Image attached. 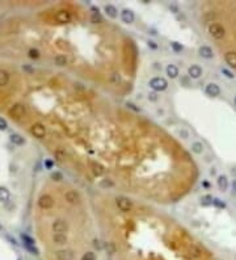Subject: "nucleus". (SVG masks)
<instances>
[{"label": "nucleus", "mask_w": 236, "mask_h": 260, "mask_svg": "<svg viewBox=\"0 0 236 260\" xmlns=\"http://www.w3.org/2000/svg\"><path fill=\"white\" fill-rule=\"evenodd\" d=\"M148 85H149V88H151L152 91L163 92V91H165L168 88V81H167V79H164L161 76H155V78H152L151 80H149Z\"/></svg>", "instance_id": "obj_1"}, {"label": "nucleus", "mask_w": 236, "mask_h": 260, "mask_svg": "<svg viewBox=\"0 0 236 260\" xmlns=\"http://www.w3.org/2000/svg\"><path fill=\"white\" fill-rule=\"evenodd\" d=\"M209 33L211 34L212 38L215 39H223L226 37V29L224 26L219 22H212L209 25Z\"/></svg>", "instance_id": "obj_2"}, {"label": "nucleus", "mask_w": 236, "mask_h": 260, "mask_svg": "<svg viewBox=\"0 0 236 260\" xmlns=\"http://www.w3.org/2000/svg\"><path fill=\"white\" fill-rule=\"evenodd\" d=\"M51 229L54 231V234H66L70 229V225L67 221L64 219H55L54 222L51 223Z\"/></svg>", "instance_id": "obj_3"}, {"label": "nucleus", "mask_w": 236, "mask_h": 260, "mask_svg": "<svg viewBox=\"0 0 236 260\" xmlns=\"http://www.w3.org/2000/svg\"><path fill=\"white\" fill-rule=\"evenodd\" d=\"M55 259L56 260H75V251L70 248H63V250H56L55 251Z\"/></svg>", "instance_id": "obj_4"}, {"label": "nucleus", "mask_w": 236, "mask_h": 260, "mask_svg": "<svg viewBox=\"0 0 236 260\" xmlns=\"http://www.w3.org/2000/svg\"><path fill=\"white\" fill-rule=\"evenodd\" d=\"M115 204H117L118 209L121 210V212L127 213V212H130V210L132 209L131 200H129L127 197H125V196H118L117 199H115Z\"/></svg>", "instance_id": "obj_5"}, {"label": "nucleus", "mask_w": 236, "mask_h": 260, "mask_svg": "<svg viewBox=\"0 0 236 260\" xmlns=\"http://www.w3.org/2000/svg\"><path fill=\"white\" fill-rule=\"evenodd\" d=\"M30 133H32L36 138H38V139H44V138L46 137V127H45L42 124L36 122V124L32 126Z\"/></svg>", "instance_id": "obj_6"}, {"label": "nucleus", "mask_w": 236, "mask_h": 260, "mask_svg": "<svg viewBox=\"0 0 236 260\" xmlns=\"http://www.w3.org/2000/svg\"><path fill=\"white\" fill-rule=\"evenodd\" d=\"M38 205L42 209H51L54 206V199L50 195H42L38 199Z\"/></svg>", "instance_id": "obj_7"}, {"label": "nucleus", "mask_w": 236, "mask_h": 260, "mask_svg": "<svg viewBox=\"0 0 236 260\" xmlns=\"http://www.w3.org/2000/svg\"><path fill=\"white\" fill-rule=\"evenodd\" d=\"M25 112H26V109H25L24 105H21V104H16V105H13V107L11 108V110H9V114L12 116V118L20 120L21 117H24Z\"/></svg>", "instance_id": "obj_8"}, {"label": "nucleus", "mask_w": 236, "mask_h": 260, "mask_svg": "<svg viewBox=\"0 0 236 260\" xmlns=\"http://www.w3.org/2000/svg\"><path fill=\"white\" fill-rule=\"evenodd\" d=\"M64 200L67 201L68 204H71V205H75V204H78L80 201V195H79L76 190L71 189V190H67L64 195Z\"/></svg>", "instance_id": "obj_9"}, {"label": "nucleus", "mask_w": 236, "mask_h": 260, "mask_svg": "<svg viewBox=\"0 0 236 260\" xmlns=\"http://www.w3.org/2000/svg\"><path fill=\"white\" fill-rule=\"evenodd\" d=\"M202 67L198 64H192L190 67L188 68V76L190 79H199L202 76Z\"/></svg>", "instance_id": "obj_10"}, {"label": "nucleus", "mask_w": 236, "mask_h": 260, "mask_svg": "<svg viewBox=\"0 0 236 260\" xmlns=\"http://www.w3.org/2000/svg\"><path fill=\"white\" fill-rule=\"evenodd\" d=\"M205 91H206V93L211 97H217L220 95V87H219L217 83H209L206 85Z\"/></svg>", "instance_id": "obj_11"}, {"label": "nucleus", "mask_w": 236, "mask_h": 260, "mask_svg": "<svg viewBox=\"0 0 236 260\" xmlns=\"http://www.w3.org/2000/svg\"><path fill=\"white\" fill-rule=\"evenodd\" d=\"M121 20L125 22V24H131V22H134V20H135L134 12H132L131 9H127V8L122 9V12H121Z\"/></svg>", "instance_id": "obj_12"}, {"label": "nucleus", "mask_w": 236, "mask_h": 260, "mask_svg": "<svg viewBox=\"0 0 236 260\" xmlns=\"http://www.w3.org/2000/svg\"><path fill=\"white\" fill-rule=\"evenodd\" d=\"M54 19H55V21L61 22V24L70 22V21H71V13L67 12V11H59V12L55 13Z\"/></svg>", "instance_id": "obj_13"}, {"label": "nucleus", "mask_w": 236, "mask_h": 260, "mask_svg": "<svg viewBox=\"0 0 236 260\" xmlns=\"http://www.w3.org/2000/svg\"><path fill=\"white\" fill-rule=\"evenodd\" d=\"M198 54L201 55L202 58H205V59L214 58V51H212V49L210 47V46H207V45H202L201 47L198 49Z\"/></svg>", "instance_id": "obj_14"}, {"label": "nucleus", "mask_w": 236, "mask_h": 260, "mask_svg": "<svg viewBox=\"0 0 236 260\" xmlns=\"http://www.w3.org/2000/svg\"><path fill=\"white\" fill-rule=\"evenodd\" d=\"M224 61L231 68H236V51H227L224 53Z\"/></svg>", "instance_id": "obj_15"}, {"label": "nucleus", "mask_w": 236, "mask_h": 260, "mask_svg": "<svg viewBox=\"0 0 236 260\" xmlns=\"http://www.w3.org/2000/svg\"><path fill=\"white\" fill-rule=\"evenodd\" d=\"M53 243L58 246H64L68 242V236L67 234H53Z\"/></svg>", "instance_id": "obj_16"}, {"label": "nucleus", "mask_w": 236, "mask_h": 260, "mask_svg": "<svg viewBox=\"0 0 236 260\" xmlns=\"http://www.w3.org/2000/svg\"><path fill=\"white\" fill-rule=\"evenodd\" d=\"M104 11H105L108 17H110V19H117L118 17V9L115 8L113 4H106L104 7Z\"/></svg>", "instance_id": "obj_17"}, {"label": "nucleus", "mask_w": 236, "mask_h": 260, "mask_svg": "<svg viewBox=\"0 0 236 260\" xmlns=\"http://www.w3.org/2000/svg\"><path fill=\"white\" fill-rule=\"evenodd\" d=\"M165 71H167L168 78H171V79H176L178 75H180L178 67H177V66H175V64H168L167 68H165Z\"/></svg>", "instance_id": "obj_18"}, {"label": "nucleus", "mask_w": 236, "mask_h": 260, "mask_svg": "<svg viewBox=\"0 0 236 260\" xmlns=\"http://www.w3.org/2000/svg\"><path fill=\"white\" fill-rule=\"evenodd\" d=\"M217 183H218L219 189H220L222 192H226V190L228 189V179H227V176L226 175H219Z\"/></svg>", "instance_id": "obj_19"}, {"label": "nucleus", "mask_w": 236, "mask_h": 260, "mask_svg": "<svg viewBox=\"0 0 236 260\" xmlns=\"http://www.w3.org/2000/svg\"><path fill=\"white\" fill-rule=\"evenodd\" d=\"M91 170H92V172H93L96 176H101L102 173L105 172L104 166H101V164L97 163V162H91Z\"/></svg>", "instance_id": "obj_20"}, {"label": "nucleus", "mask_w": 236, "mask_h": 260, "mask_svg": "<svg viewBox=\"0 0 236 260\" xmlns=\"http://www.w3.org/2000/svg\"><path fill=\"white\" fill-rule=\"evenodd\" d=\"M9 79H11V75H9L8 71L0 70V87H4V85L8 84Z\"/></svg>", "instance_id": "obj_21"}, {"label": "nucleus", "mask_w": 236, "mask_h": 260, "mask_svg": "<svg viewBox=\"0 0 236 260\" xmlns=\"http://www.w3.org/2000/svg\"><path fill=\"white\" fill-rule=\"evenodd\" d=\"M11 142L13 144H16V146H21V144L25 143V138L22 137L21 134L15 133V134H12V136H11Z\"/></svg>", "instance_id": "obj_22"}, {"label": "nucleus", "mask_w": 236, "mask_h": 260, "mask_svg": "<svg viewBox=\"0 0 236 260\" xmlns=\"http://www.w3.org/2000/svg\"><path fill=\"white\" fill-rule=\"evenodd\" d=\"M54 63L56 66H59V67H63V66H66L68 63V58L66 57V55H63V54H58L54 58Z\"/></svg>", "instance_id": "obj_23"}, {"label": "nucleus", "mask_w": 236, "mask_h": 260, "mask_svg": "<svg viewBox=\"0 0 236 260\" xmlns=\"http://www.w3.org/2000/svg\"><path fill=\"white\" fill-rule=\"evenodd\" d=\"M190 149H192V153L199 155V154L203 153V144H202V142H199V141H195V142L192 143Z\"/></svg>", "instance_id": "obj_24"}, {"label": "nucleus", "mask_w": 236, "mask_h": 260, "mask_svg": "<svg viewBox=\"0 0 236 260\" xmlns=\"http://www.w3.org/2000/svg\"><path fill=\"white\" fill-rule=\"evenodd\" d=\"M11 199V193L5 187H0V201L1 202H8Z\"/></svg>", "instance_id": "obj_25"}, {"label": "nucleus", "mask_w": 236, "mask_h": 260, "mask_svg": "<svg viewBox=\"0 0 236 260\" xmlns=\"http://www.w3.org/2000/svg\"><path fill=\"white\" fill-rule=\"evenodd\" d=\"M50 177H51V180H54V181H62L63 180V173L59 172V171H54V172H51Z\"/></svg>", "instance_id": "obj_26"}, {"label": "nucleus", "mask_w": 236, "mask_h": 260, "mask_svg": "<svg viewBox=\"0 0 236 260\" xmlns=\"http://www.w3.org/2000/svg\"><path fill=\"white\" fill-rule=\"evenodd\" d=\"M98 185L101 187V188H112V187L114 185V183L109 179H105V180H101V181L98 183Z\"/></svg>", "instance_id": "obj_27"}, {"label": "nucleus", "mask_w": 236, "mask_h": 260, "mask_svg": "<svg viewBox=\"0 0 236 260\" xmlns=\"http://www.w3.org/2000/svg\"><path fill=\"white\" fill-rule=\"evenodd\" d=\"M212 205L215 206V208H218V209H224L226 208V204L222 201L220 199H212Z\"/></svg>", "instance_id": "obj_28"}, {"label": "nucleus", "mask_w": 236, "mask_h": 260, "mask_svg": "<svg viewBox=\"0 0 236 260\" xmlns=\"http://www.w3.org/2000/svg\"><path fill=\"white\" fill-rule=\"evenodd\" d=\"M171 47L172 50L176 51V53H181L182 50H184V46H182L181 44H178V42H171Z\"/></svg>", "instance_id": "obj_29"}, {"label": "nucleus", "mask_w": 236, "mask_h": 260, "mask_svg": "<svg viewBox=\"0 0 236 260\" xmlns=\"http://www.w3.org/2000/svg\"><path fill=\"white\" fill-rule=\"evenodd\" d=\"M21 238H22V241L26 243V246H34V241H33L30 236H28L26 234H21Z\"/></svg>", "instance_id": "obj_30"}, {"label": "nucleus", "mask_w": 236, "mask_h": 260, "mask_svg": "<svg viewBox=\"0 0 236 260\" xmlns=\"http://www.w3.org/2000/svg\"><path fill=\"white\" fill-rule=\"evenodd\" d=\"M29 57H30L32 59L39 58V51L37 50V49H30V50H29Z\"/></svg>", "instance_id": "obj_31"}, {"label": "nucleus", "mask_w": 236, "mask_h": 260, "mask_svg": "<svg viewBox=\"0 0 236 260\" xmlns=\"http://www.w3.org/2000/svg\"><path fill=\"white\" fill-rule=\"evenodd\" d=\"M222 74H224L228 79H234V78H235V75L232 74L230 70H227V68H222Z\"/></svg>", "instance_id": "obj_32"}, {"label": "nucleus", "mask_w": 236, "mask_h": 260, "mask_svg": "<svg viewBox=\"0 0 236 260\" xmlns=\"http://www.w3.org/2000/svg\"><path fill=\"white\" fill-rule=\"evenodd\" d=\"M8 127V122L3 117H0V130H5Z\"/></svg>", "instance_id": "obj_33"}, {"label": "nucleus", "mask_w": 236, "mask_h": 260, "mask_svg": "<svg viewBox=\"0 0 236 260\" xmlns=\"http://www.w3.org/2000/svg\"><path fill=\"white\" fill-rule=\"evenodd\" d=\"M126 107L127 108H130L131 110H134V112H141V108H138L135 104H132V103H126Z\"/></svg>", "instance_id": "obj_34"}, {"label": "nucleus", "mask_w": 236, "mask_h": 260, "mask_svg": "<svg viewBox=\"0 0 236 260\" xmlns=\"http://www.w3.org/2000/svg\"><path fill=\"white\" fill-rule=\"evenodd\" d=\"M91 20H92V22H97V21H98V22H101V21H102V19L100 17L98 13H93V15H92V19H91Z\"/></svg>", "instance_id": "obj_35"}, {"label": "nucleus", "mask_w": 236, "mask_h": 260, "mask_svg": "<svg viewBox=\"0 0 236 260\" xmlns=\"http://www.w3.org/2000/svg\"><path fill=\"white\" fill-rule=\"evenodd\" d=\"M189 79H190L189 76L181 78V79H180V84H181V85H186V87H188V85H189Z\"/></svg>", "instance_id": "obj_36"}, {"label": "nucleus", "mask_w": 236, "mask_h": 260, "mask_svg": "<svg viewBox=\"0 0 236 260\" xmlns=\"http://www.w3.org/2000/svg\"><path fill=\"white\" fill-rule=\"evenodd\" d=\"M202 201H203L205 205H207V204H211V202H212V197H211V196H203Z\"/></svg>", "instance_id": "obj_37"}, {"label": "nucleus", "mask_w": 236, "mask_h": 260, "mask_svg": "<svg viewBox=\"0 0 236 260\" xmlns=\"http://www.w3.org/2000/svg\"><path fill=\"white\" fill-rule=\"evenodd\" d=\"M147 44H148V47H151L152 50H156V49L159 47V46H158V44H156L155 41H148Z\"/></svg>", "instance_id": "obj_38"}, {"label": "nucleus", "mask_w": 236, "mask_h": 260, "mask_svg": "<svg viewBox=\"0 0 236 260\" xmlns=\"http://www.w3.org/2000/svg\"><path fill=\"white\" fill-rule=\"evenodd\" d=\"M148 100H151V101H158V95H156L155 92H151V93L148 95Z\"/></svg>", "instance_id": "obj_39"}, {"label": "nucleus", "mask_w": 236, "mask_h": 260, "mask_svg": "<svg viewBox=\"0 0 236 260\" xmlns=\"http://www.w3.org/2000/svg\"><path fill=\"white\" fill-rule=\"evenodd\" d=\"M178 134H180V136H182V137H184L185 139H186V138H189V133H188V131L185 130V129H181L180 131H178Z\"/></svg>", "instance_id": "obj_40"}, {"label": "nucleus", "mask_w": 236, "mask_h": 260, "mask_svg": "<svg viewBox=\"0 0 236 260\" xmlns=\"http://www.w3.org/2000/svg\"><path fill=\"white\" fill-rule=\"evenodd\" d=\"M231 188H232V192L236 193V179L232 180V183H231Z\"/></svg>", "instance_id": "obj_41"}, {"label": "nucleus", "mask_w": 236, "mask_h": 260, "mask_svg": "<svg viewBox=\"0 0 236 260\" xmlns=\"http://www.w3.org/2000/svg\"><path fill=\"white\" fill-rule=\"evenodd\" d=\"M45 166L47 167V168H51V167H53V162H51V160H46Z\"/></svg>", "instance_id": "obj_42"}, {"label": "nucleus", "mask_w": 236, "mask_h": 260, "mask_svg": "<svg viewBox=\"0 0 236 260\" xmlns=\"http://www.w3.org/2000/svg\"><path fill=\"white\" fill-rule=\"evenodd\" d=\"M210 175H211V176L217 175V170H215V168H211V170H210Z\"/></svg>", "instance_id": "obj_43"}, {"label": "nucleus", "mask_w": 236, "mask_h": 260, "mask_svg": "<svg viewBox=\"0 0 236 260\" xmlns=\"http://www.w3.org/2000/svg\"><path fill=\"white\" fill-rule=\"evenodd\" d=\"M231 172H232V175H234V173L236 175V168H232V170H231Z\"/></svg>", "instance_id": "obj_44"}, {"label": "nucleus", "mask_w": 236, "mask_h": 260, "mask_svg": "<svg viewBox=\"0 0 236 260\" xmlns=\"http://www.w3.org/2000/svg\"><path fill=\"white\" fill-rule=\"evenodd\" d=\"M234 104H235V105H236V96H235V97H234Z\"/></svg>", "instance_id": "obj_45"}, {"label": "nucleus", "mask_w": 236, "mask_h": 260, "mask_svg": "<svg viewBox=\"0 0 236 260\" xmlns=\"http://www.w3.org/2000/svg\"><path fill=\"white\" fill-rule=\"evenodd\" d=\"M0 230H1V225H0Z\"/></svg>", "instance_id": "obj_46"}]
</instances>
